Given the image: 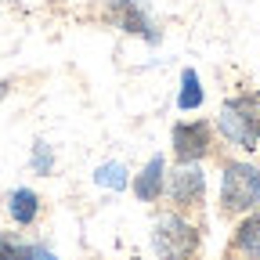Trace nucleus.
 <instances>
[{"instance_id": "1", "label": "nucleus", "mask_w": 260, "mask_h": 260, "mask_svg": "<svg viewBox=\"0 0 260 260\" xmlns=\"http://www.w3.org/2000/svg\"><path fill=\"white\" fill-rule=\"evenodd\" d=\"M260 203V170L249 162H228L220 181V210L228 217L249 213Z\"/></svg>"}, {"instance_id": "2", "label": "nucleus", "mask_w": 260, "mask_h": 260, "mask_svg": "<svg viewBox=\"0 0 260 260\" xmlns=\"http://www.w3.org/2000/svg\"><path fill=\"white\" fill-rule=\"evenodd\" d=\"M152 249L159 260H191L199 253V228L188 224L181 213H167L152 232Z\"/></svg>"}, {"instance_id": "3", "label": "nucleus", "mask_w": 260, "mask_h": 260, "mask_svg": "<svg viewBox=\"0 0 260 260\" xmlns=\"http://www.w3.org/2000/svg\"><path fill=\"white\" fill-rule=\"evenodd\" d=\"M210 138L213 130L206 119H184L174 126V155L177 162H199L210 152Z\"/></svg>"}, {"instance_id": "4", "label": "nucleus", "mask_w": 260, "mask_h": 260, "mask_svg": "<svg viewBox=\"0 0 260 260\" xmlns=\"http://www.w3.org/2000/svg\"><path fill=\"white\" fill-rule=\"evenodd\" d=\"M170 199L177 210H191L206 199V174L199 170V162H181L170 174Z\"/></svg>"}, {"instance_id": "5", "label": "nucleus", "mask_w": 260, "mask_h": 260, "mask_svg": "<svg viewBox=\"0 0 260 260\" xmlns=\"http://www.w3.org/2000/svg\"><path fill=\"white\" fill-rule=\"evenodd\" d=\"M228 256L239 260H260V210H253L232 235V246H228Z\"/></svg>"}, {"instance_id": "6", "label": "nucleus", "mask_w": 260, "mask_h": 260, "mask_svg": "<svg viewBox=\"0 0 260 260\" xmlns=\"http://www.w3.org/2000/svg\"><path fill=\"white\" fill-rule=\"evenodd\" d=\"M112 11H116V25L119 29L138 32V37H148V40H159V32H152V22L141 11L138 0H112Z\"/></svg>"}, {"instance_id": "7", "label": "nucleus", "mask_w": 260, "mask_h": 260, "mask_svg": "<svg viewBox=\"0 0 260 260\" xmlns=\"http://www.w3.org/2000/svg\"><path fill=\"white\" fill-rule=\"evenodd\" d=\"M220 134L232 141V145H239V148H256V134L249 130V123H246V116L228 102L224 109H220Z\"/></svg>"}, {"instance_id": "8", "label": "nucleus", "mask_w": 260, "mask_h": 260, "mask_svg": "<svg viewBox=\"0 0 260 260\" xmlns=\"http://www.w3.org/2000/svg\"><path fill=\"white\" fill-rule=\"evenodd\" d=\"M162 170H167L162 155H152V159L145 162V170L134 177V195H138L141 203H155V199H159V191H162V177H167Z\"/></svg>"}, {"instance_id": "9", "label": "nucleus", "mask_w": 260, "mask_h": 260, "mask_svg": "<svg viewBox=\"0 0 260 260\" xmlns=\"http://www.w3.org/2000/svg\"><path fill=\"white\" fill-rule=\"evenodd\" d=\"M8 210H11V220L15 224H32L40 213V195L32 188H15L8 195Z\"/></svg>"}, {"instance_id": "10", "label": "nucleus", "mask_w": 260, "mask_h": 260, "mask_svg": "<svg viewBox=\"0 0 260 260\" xmlns=\"http://www.w3.org/2000/svg\"><path fill=\"white\" fill-rule=\"evenodd\" d=\"M0 260H58V256L44 246H25L11 235H0Z\"/></svg>"}, {"instance_id": "11", "label": "nucleus", "mask_w": 260, "mask_h": 260, "mask_svg": "<svg viewBox=\"0 0 260 260\" xmlns=\"http://www.w3.org/2000/svg\"><path fill=\"white\" fill-rule=\"evenodd\" d=\"M203 102H206V94H203L199 73H195V69H184V73H181V94H177V109L191 112V109H199Z\"/></svg>"}, {"instance_id": "12", "label": "nucleus", "mask_w": 260, "mask_h": 260, "mask_svg": "<svg viewBox=\"0 0 260 260\" xmlns=\"http://www.w3.org/2000/svg\"><path fill=\"white\" fill-rule=\"evenodd\" d=\"M94 181L102 188H112V191H123L126 188V167L123 162H105V167H98Z\"/></svg>"}, {"instance_id": "13", "label": "nucleus", "mask_w": 260, "mask_h": 260, "mask_svg": "<svg viewBox=\"0 0 260 260\" xmlns=\"http://www.w3.org/2000/svg\"><path fill=\"white\" fill-rule=\"evenodd\" d=\"M32 170L44 174V177L54 170V152H51V145H44V141L32 145Z\"/></svg>"}, {"instance_id": "14", "label": "nucleus", "mask_w": 260, "mask_h": 260, "mask_svg": "<svg viewBox=\"0 0 260 260\" xmlns=\"http://www.w3.org/2000/svg\"><path fill=\"white\" fill-rule=\"evenodd\" d=\"M8 90H11V83H8V80H4V83H0V98H4V94H8Z\"/></svg>"}]
</instances>
